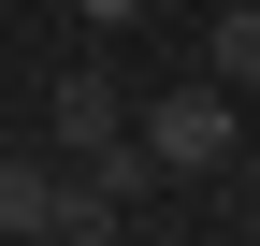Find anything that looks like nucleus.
<instances>
[{
  "mask_svg": "<svg viewBox=\"0 0 260 246\" xmlns=\"http://www.w3.org/2000/svg\"><path fill=\"white\" fill-rule=\"evenodd\" d=\"M130 116H145V131H130V145H145V160L159 174H217V160H232V131H246V116H232V87H159V102H130Z\"/></svg>",
  "mask_w": 260,
  "mask_h": 246,
  "instance_id": "nucleus-1",
  "label": "nucleus"
},
{
  "mask_svg": "<svg viewBox=\"0 0 260 246\" xmlns=\"http://www.w3.org/2000/svg\"><path fill=\"white\" fill-rule=\"evenodd\" d=\"M145 145H116V160H58V232L73 246H116V218H130V189H145Z\"/></svg>",
  "mask_w": 260,
  "mask_h": 246,
  "instance_id": "nucleus-2",
  "label": "nucleus"
},
{
  "mask_svg": "<svg viewBox=\"0 0 260 246\" xmlns=\"http://www.w3.org/2000/svg\"><path fill=\"white\" fill-rule=\"evenodd\" d=\"M116 145H130L116 87H102V73H58V87H44V160H116Z\"/></svg>",
  "mask_w": 260,
  "mask_h": 246,
  "instance_id": "nucleus-3",
  "label": "nucleus"
},
{
  "mask_svg": "<svg viewBox=\"0 0 260 246\" xmlns=\"http://www.w3.org/2000/svg\"><path fill=\"white\" fill-rule=\"evenodd\" d=\"M15 232H58V160H0V246Z\"/></svg>",
  "mask_w": 260,
  "mask_h": 246,
  "instance_id": "nucleus-4",
  "label": "nucleus"
},
{
  "mask_svg": "<svg viewBox=\"0 0 260 246\" xmlns=\"http://www.w3.org/2000/svg\"><path fill=\"white\" fill-rule=\"evenodd\" d=\"M217 87H260V0H217Z\"/></svg>",
  "mask_w": 260,
  "mask_h": 246,
  "instance_id": "nucleus-5",
  "label": "nucleus"
},
{
  "mask_svg": "<svg viewBox=\"0 0 260 246\" xmlns=\"http://www.w3.org/2000/svg\"><path fill=\"white\" fill-rule=\"evenodd\" d=\"M73 15H87V29H130V15H145V0H73Z\"/></svg>",
  "mask_w": 260,
  "mask_h": 246,
  "instance_id": "nucleus-6",
  "label": "nucleus"
},
{
  "mask_svg": "<svg viewBox=\"0 0 260 246\" xmlns=\"http://www.w3.org/2000/svg\"><path fill=\"white\" fill-rule=\"evenodd\" d=\"M15 246H73V232H15Z\"/></svg>",
  "mask_w": 260,
  "mask_h": 246,
  "instance_id": "nucleus-7",
  "label": "nucleus"
}]
</instances>
